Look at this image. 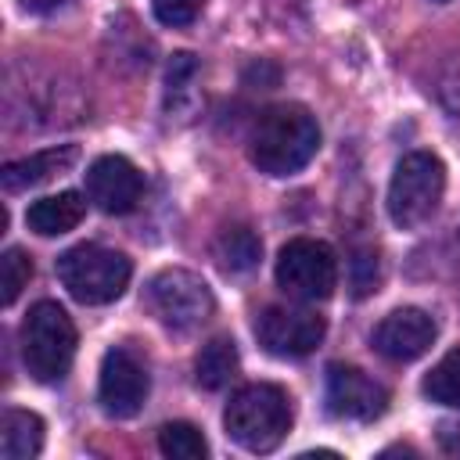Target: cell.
Returning <instances> with one entry per match:
<instances>
[{
    "mask_svg": "<svg viewBox=\"0 0 460 460\" xmlns=\"http://www.w3.org/2000/svg\"><path fill=\"white\" fill-rule=\"evenodd\" d=\"M262 255V241L248 226H230L216 241V259L226 273H248Z\"/></svg>",
    "mask_w": 460,
    "mask_h": 460,
    "instance_id": "cell-17",
    "label": "cell"
},
{
    "mask_svg": "<svg viewBox=\"0 0 460 460\" xmlns=\"http://www.w3.org/2000/svg\"><path fill=\"white\" fill-rule=\"evenodd\" d=\"M147 302L169 331H194L216 313L208 284L190 270H162L147 284Z\"/></svg>",
    "mask_w": 460,
    "mask_h": 460,
    "instance_id": "cell-7",
    "label": "cell"
},
{
    "mask_svg": "<svg viewBox=\"0 0 460 460\" xmlns=\"http://www.w3.org/2000/svg\"><path fill=\"white\" fill-rule=\"evenodd\" d=\"M237 363H241V356H237L234 338L219 334V338H212V341L201 345V352H198V359H194V381H198L201 388L216 392V388L230 385V377L237 374Z\"/></svg>",
    "mask_w": 460,
    "mask_h": 460,
    "instance_id": "cell-16",
    "label": "cell"
},
{
    "mask_svg": "<svg viewBox=\"0 0 460 460\" xmlns=\"http://www.w3.org/2000/svg\"><path fill=\"white\" fill-rule=\"evenodd\" d=\"M79 158V147L75 144H58V147H47V151H36L29 158H18V162H7L4 172H0V183L7 194H18V190H29V187H40L61 172H68Z\"/></svg>",
    "mask_w": 460,
    "mask_h": 460,
    "instance_id": "cell-13",
    "label": "cell"
},
{
    "mask_svg": "<svg viewBox=\"0 0 460 460\" xmlns=\"http://www.w3.org/2000/svg\"><path fill=\"white\" fill-rule=\"evenodd\" d=\"M151 392L147 367L129 352L126 345H115L101 359V381H97V399L108 417H133Z\"/></svg>",
    "mask_w": 460,
    "mask_h": 460,
    "instance_id": "cell-9",
    "label": "cell"
},
{
    "mask_svg": "<svg viewBox=\"0 0 460 460\" xmlns=\"http://www.w3.org/2000/svg\"><path fill=\"white\" fill-rule=\"evenodd\" d=\"M446 194V165L431 151H413L406 155L388 183V216L399 230H417L424 226Z\"/></svg>",
    "mask_w": 460,
    "mask_h": 460,
    "instance_id": "cell-5",
    "label": "cell"
},
{
    "mask_svg": "<svg viewBox=\"0 0 460 460\" xmlns=\"http://www.w3.org/2000/svg\"><path fill=\"white\" fill-rule=\"evenodd\" d=\"M32 280V259L22 248H7L0 259V288H4V305H14L18 295Z\"/></svg>",
    "mask_w": 460,
    "mask_h": 460,
    "instance_id": "cell-20",
    "label": "cell"
},
{
    "mask_svg": "<svg viewBox=\"0 0 460 460\" xmlns=\"http://www.w3.org/2000/svg\"><path fill=\"white\" fill-rule=\"evenodd\" d=\"M223 428L241 449L270 453L291 431V399L280 385H266V381L244 385L230 395L223 410Z\"/></svg>",
    "mask_w": 460,
    "mask_h": 460,
    "instance_id": "cell-2",
    "label": "cell"
},
{
    "mask_svg": "<svg viewBox=\"0 0 460 460\" xmlns=\"http://www.w3.org/2000/svg\"><path fill=\"white\" fill-rule=\"evenodd\" d=\"M435 334H438V323L431 313L417 305H402V309H392L374 327V349L392 363H413L435 345Z\"/></svg>",
    "mask_w": 460,
    "mask_h": 460,
    "instance_id": "cell-11",
    "label": "cell"
},
{
    "mask_svg": "<svg viewBox=\"0 0 460 460\" xmlns=\"http://www.w3.org/2000/svg\"><path fill=\"white\" fill-rule=\"evenodd\" d=\"M277 284L298 302H323L338 288V259L323 241L295 237L277 255Z\"/></svg>",
    "mask_w": 460,
    "mask_h": 460,
    "instance_id": "cell-6",
    "label": "cell"
},
{
    "mask_svg": "<svg viewBox=\"0 0 460 460\" xmlns=\"http://www.w3.org/2000/svg\"><path fill=\"white\" fill-rule=\"evenodd\" d=\"M75 356V323L58 302H36L22 323V363L32 381H61Z\"/></svg>",
    "mask_w": 460,
    "mask_h": 460,
    "instance_id": "cell-3",
    "label": "cell"
},
{
    "mask_svg": "<svg viewBox=\"0 0 460 460\" xmlns=\"http://www.w3.org/2000/svg\"><path fill=\"white\" fill-rule=\"evenodd\" d=\"M151 11H155V18H158L162 25L180 29V25H190V22L198 18L201 0H151Z\"/></svg>",
    "mask_w": 460,
    "mask_h": 460,
    "instance_id": "cell-21",
    "label": "cell"
},
{
    "mask_svg": "<svg viewBox=\"0 0 460 460\" xmlns=\"http://www.w3.org/2000/svg\"><path fill=\"white\" fill-rule=\"evenodd\" d=\"M83 216H86V198L79 190H61V194H47L32 201L25 208V226L40 237H58V234L75 230Z\"/></svg>",
    "mask_w": 460,
    "mask_h": 460,
    "instance_id": "cell-14",
    "label": "cell"
},
{
    "mask_svg": "<svg viewBox=\"0 0 460 460\" xmlns=\"http://www.w3.org/2000/svg\"><path fill=\"white\" fill-rule=\"evenodd\" d=\"M320 151V126L305 104H273L252 129V162L266 176H291Z\"/></svg>",
    "mask_w": 460,
    "mask_h": 460,
    "instance_id": "cell-1",
    "label": "cell"
},
{
    "mask_svg": "<svg viewBox=\"0 0 460 460\" xmlns=\"http://www.w3.org/2000/svg\"><path fill=\"white\" fill-rule=\"evenodd\" d=\"M61 0H22V7L25 11H50V7H58Z\"/></svg>",
    "mask_w": 460,
    "mask_h": 460,
    "instance_id": "cell-24",
    "label": "cell"
},
{
    "mask_svg": "<svg viewBox=\"0 0 460 460\" xmlns=\"http://www.w3.org/2000/svg\"><path fill=\"white\" fill-rule=\"evenodd\" d=\"M374 284H377V255L374 252H359L352 259V291H356V298L370 295Z\"/></svg>",
    "mask_w": 460,
    "mask_h": 460,
    "instance_id": "cell-22",
    "label": "cell"
},
{
    "mask_svg": "<svg viewBox=\"0 0 460 460\" xmlns=\"http://www.w3.org/2000/svg\"><path fill=\"white\" fill-rule=\"evenodd\" d=\"M133 262L104 244H75L58 255V280L83 305H108L129 284Z\"/></svg>",
    "mask_w": 460,
    "mask_h": 460,
    "instance_id": "cell-4",
    "label": "cell"
},
{
    "mask_svg": "<svg viewBox=\"0 0 460 460\" xmlns=\"http://www.w3.org/2000/svg\"><path fill=\"white\" fill-rule=\"evenodd\" d=\"M144 194V176L140 169L122 158V155H101L90 169H86V198L108 212V216H126L137 208Z\"/></svg>",
    "mask_w": 460,
    "mask_h": 460,
    "instance_id": "cell-12",
    "label": "cell"
},
{
    "mask_svg": "<svg viewBox=\"0 0 460 460\" xmlns=\"http://www.w3.org/2000/svg\"><path fill=\"white\" fill-rule=\"evenodd\" d=\"M323 334H327V323L313 309L266 305L255 316V338L277 359H302V356H309L323 341Z\"/></svg>",
    "mask_w": 460,
    "mask_h": 460,
    "instance_id": "cell-8",
    "label": "cell"
},
{
    "mask_svg": "<svg viewBox=\"0 0 460 460\" xmlns=\"http://www.w3.org/2000/svg\"><path fill=\"white\" fill-rule=\"evenodd\" d=\"M158 449L169 460H205L208 456V442L201 435V428L187 424V420H169L158 431Z\"/></svg>",
    "mask_w": 460,
    "mask_h": 460,
    "instance_id": "cell-18",
    "label": "cell"
},
{
    "mask_svg": "<svg viewBox=\"0 0 460 460\" xmlns=\"http://www.w3.org/2000/svg\"><path fill=\"white\" fill-rule=\"evenodd\" d=\"M438 449L449 456H460V420H442L438 424Z\"/></svg>",
    "mask_w": 460,
    "mask_h": 460,
    "instance_id": "cell-23",
    "label": "cell"
},
{
    "mask_svg": "<svg viewBox=\"0 0 460 460\" xmlns=\"http://www.w3.org/2000/svg\"><path fill=\"white\" fill-rule=\"evenodd\" d=\"M388 410V388L377 385L367 370L349 363L327 367V413L341 420H377Z\"/></svg>",
    "mask_w": 460,
    "mask_h": 460,
    "instance_id": "cell-10",
    "label": "cell"
},
{
    "mask_svg": "<svg viewBox=\"0 0 460 460\" xmlns=\"http://www.w3.org/2000/svg\"><path fill=\"white\" fill-rule=\"evenodd\" d=\"M424 395L431 402H442V406H456L460 410V349H449L435 367L431 374L424 377Z\"/></svg>",
    "mask_w": 460,
    "mask_h": 460,
    "instance_id": "cell-19",
    "label": "cell"
},
{
    "mask_svg": "<svg viewBox=\"0 0 460 460\" xmlns=\"http://www.w3.org/2000/svg\"><path fill=\"white\" fill-rule=\"evenodd\" d=\"M43 449V420L32 410H7L0 424V456L32 460Z\"/></svg>",
    "mask_w": 460,
    "mask_h": 460,
    "instance_id": "cell-15",
    "label": "cell"
}]
</instances>
